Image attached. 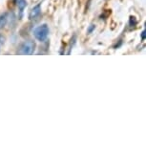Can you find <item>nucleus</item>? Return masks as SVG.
I'll use <instances>...</instances> for the list:
<instances>
[{
  "instance_id": "1",
  "label": "nucleus",
  "mask_w": 146,
  "mask_h": 146,
  "mask_svg": "<svg viewBox=\"0 0 146 146\" xmlns=\"http://www.w3.org/2000/svg\"><path fill=\"white\" fill-rule=\"evenodd\" d=\"M35 50V43L32 40H28L23 42L18 49L17 54L20 56H31Z\"/></svg>"
},
{
  "instance_id": "2",
  "label": "nucleus",
  "mask_w": 146,
  "mask_h": 146,
  "mask_svg": "<svg viewBox=\"0 0 146 146\" xmlns=\"http://www.w3.org/2000/svg\"><path fill=\"white\" fill-rule=\"evenodd\" d=\"M34 35H35V37L36 38L38 41H41V42H42V41L46 39L49 35V27L47 26L46 24L38 26L34 31Z\"/></svg>"
},
{
  "instance_id": "3",
  "label": "nucleus",
  "mask_w": 146,
  "mask_h": 146,
  "mask_svg": "<svg viewBox=\"0 0 146 146\" xmlns=\"http://www.w3.org/2000/svg\"><path fill=\"white\" fill-rule=\"evenodd\" d=\"M40 13H41V8H40V5L38 4V5H36V6H35L31 10L30 15H29V18L31 19V20H33V19H35L37 16H39Z\"/></svg>"
},
{
  "instance_id": "4",
  "label": "nucleus",
  "mask_w": 146,
  "mask_h": 146,
  "mask_svg": "<svg viewBox=\"0 0 146 146\" xmlns=\"http://www.w3.org/2000/svg\"><path fill=\"white\" fill-rule=\"evenodd\" d=\"M8 21V15L7 13H3V15H0V30H2L6 26Z\"/></svg>"
},
{
  "instance_id": "5",
  "label": "nucleus",
  "mask_w": 146,
  "mask_h": 146,
  "mask_svg": "<svg viewBox=\"0 0 146 146\" xmlns=\"http://www.w3.org/2000/svg\"><path fill=\"white\" fill-rule=\"evenodd\" d=\"M17 6L19 8V11H20V13H22L24 11V9L26 8V6H27L26 0H17Z\"/></svg>"
},
{
  "instance_id": "6",
  "label": "nucleus",
  "mask_w": 146,
  "mask_h": 146,
  "mask_svg": "<svg viewBox=\"0 0 146 146\" xmlns=\"http://www.w3.org/2000/svg\"><path fill=\"white\" fill-rule=\"evenodd\" d=\"M91 26H92V27H90L89 30H88V34H91V33H92L93 30L95 29V26H94V25H91Z\"/></svg>"
},
{
  "instance_id": "7",
  "label": "nucleus",
  "mask_w": 146,
  "mask_h": 146,
  "mask_svg": "<svg viewBox=\"0 0 146 146\" xmlns=\"http://www.w3.org/2000/svg\"><path fill=\"white\" fill-rule=\"evenodd\" d=\"M141 36H142V39H144V37H145V31H143V32H142Z\"/></svg>"
}]
</instances>
